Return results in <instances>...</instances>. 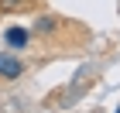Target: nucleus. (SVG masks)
I'll return each mask as SVG.
<instances>
[{"label": "nucleus", "mask_w": 120, "mask_h": 113, "mask_svg": "<svg viewBox=\"0 0 120 113\" xmlns=\"http://www.w3.org/2000/svg\"><path fill=\"white\" fill-rule=\"evenodd\" d=\"M21 72H24V65H21L14 55H7V51H4V55H0V75H4V79H17Z\"/></svg>", "instance_id": "nucleus-1"}, {"label": "nucleus", "mask_w": 120, "mask_h": 113, "mask_svg": "<svg viewBox=\"0 0 120 113\" xmlns=\"http://www.w3.org/2000/svg\"><path fill=\"white\" fill-rule=\"evenodd\" d=\"M7 45L24 48V45H28V31H24V28H7Z\"/></svg>", "instance_id": "nucleus-2"}, {"label": "nucleus", "mask_w": 120, "mask_h": 113, "mask_svg": "<svg viewBox=\"0 0 120 113\" xmlns=\"http://www.w3.org/2000/svg\"><path fill=\"white\" fill-rule=\"evenodd\" d=\"M38 31H45V34L55 31V17H41V21H38Z\"/></svg>", "instance_id": "nucleus-3"}, {"label": "nucleus", "mask_w": 120, "mask_h": 113, "mask_svg": "<svg viewBox=\"0 0 120 113\" xmlns=\"http://www.w3.org/2000/svg\"><path fill=\"white\" fill-rule=\"evenodd\" d=\"M117 113H120V110H117Z\"/></svg>", "instance_id": "nucleus-4"}]
</instances>
